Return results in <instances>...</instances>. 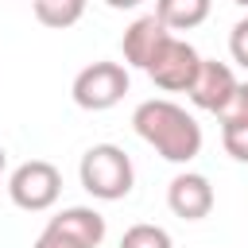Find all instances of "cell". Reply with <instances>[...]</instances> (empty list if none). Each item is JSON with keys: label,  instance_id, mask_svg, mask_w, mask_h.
<instances>
[{"label": "cell", "instance_id": "cell-1", "mask_svg": "<svg viewBox=\"0 0 248 248\" xmlns=\"http://www.w3.org/2000/svg\"><path fill=\"white\" fill-rule=\"evenodd\" d=\"M132 128L167 163H190V159L202 155V124L182 105H174L167 97H151V101L136 105Z\"/></svg>", "mask_w": 248, "mask_h": 248}, {"label": "cell", "instance_id": "cell-2", "mask_svg": "<svg viewBox=\"0 0 248 248\" xmlns=\"http://www.w3.org/2000/svg\"><path fill=\"white\" fill-rule=\"evenodd\" d=\"M78 178H81V190L97 202H120L132 194V182H136V167L128 159L124 147L116 143H93L81 163H78Z\"/></svg>", "mask_w": 248, "mask_h": 248}, {"label": "cell", "instance_id": "cell-3", "mask_svg": "<svg viewBox=\"0 0 248 248\" xmlns=\"http://www.w3.org/2000/svg\"><path fill=\"white\" fill-rule=\"evenodd\" d=\"M128 66L120 62H89L85 70H78L70 93H74V105L85 108V112H105L112 105L124 101L128 93Z\"/></svg>", "mask_w": 248, "mask_h": 248}, {"label": "cell", "instance_id": "cell-4", "mask_svg": "<svg viewBox=\"0 0 248 248\" xmlns=\"http://www.w3.org/2000/svg\"><path fill=\"white\" fill-rule=\"evenodd\" d=\"M58 194H62V174L46 159H27L8 174V198H12V205H19L27 213L50 209L58 202Z\"/></svg>", "mask_w": 248, "mask_h": 248}, {"label": "cell", "instance_id": "cell-5", "mask_svg": "<svg viewBox=\"0 0 248 248\" xmlns=\"http://www.w3.org/2000/svg\"><path fill=\"white\" fill-rule=\"evenodd\" d=\"M198 70H202V54H198L186 39L170 35V39L163 43V50L151 58V66H147L143 74H147L163 93H190Z\"/></svg>", "mask_w": 248, "mask_h": 248}, {"label": "cell", "instance_id": "cell-6", "mask_svg": "<svg viewBox=\"0 0 248 248\" xmlns=\"http://www.w3.org/2000/svg\"><path fill=\"white\" fill-rule=\"evenodd\" d=\"M167 205H170V213L182 217V221H202V217L213 213L217 194H213V186H209L205 174L182 170V174H174L170 186H167Z\"/></svg>", "mask_w": 248, "mask_h": 248}, {"label": "cell", "instance_id": "cell-7", "mask_svg": "<svg viewBox=\"0 0 248 248\" xmlns=\"http://www.w3.org/2000/svg\"><path fill=\"white\" fill-rule=\"evenodd\" d=\"M236 74L225 66V62H217V58H202V70H198V78H194V85H190V101L202 108V112H217L221 116V108L232 101V93H236Z\"/></svg>", "mask_w": 248, "mask_h": 248}, {"label": "cell", "instance_id": "cell-8", "mask_svg": "<svg viewBox=\"0 0 248 248\" xmlns=\"http://www.w3.org/2000/svg\"><path fill=\"white\" fill-rule=\"evenodd\" d=\"M174 31H167V23L151 12V16H140L124 27V39H120V50H124V62L136 66V70H147L151 58L163 50V43L170 39Z\"/></svg>", "mask_w": 248, "mask_h": 248}, {"label": "cell", "instance_id": "cell-9", "mask_svg": "<svg viewBox=\"0 0 248 248\" xmlns=\"http://www.w3.org/2000/svg\"><path fill=\"white\" fill-rule=\"evenodd\" d=\"M46 229H58V232H66L70 240H78V244H85V248H97L101 240H105V217L97 213V209H89V205H70V209H58L50 221H46Z\"/></svg>", "mask_w": 248, "mask_h": 248}, {"label": "cell", "instance_id": "cell-10", "mask_svg": "<svg viewBox=\"0 0 248 248\" xmlns=\"http://www.w3.org/2000/svg\"><path fill=\"white\" fill-rule=\"evenodd\" d=\"M213 0H155V16L167 23V31H194L209 19Z\"/></svg>", "mask_w": 248, "mask_h": 248}, {"label": "cell", "instance_id": "cell-11", "mask_svg": "<svg viewBox=\"0 0 248 248\" xmlns=\"http://www.w3.org/2000/svg\"><path fill=\"white\" fill-rule=\"evenodd\" d=\"M35 19L50 31H66L85 16V0H31Z\"/></svg>", "mask_w": 248, "mask_h": 248}, {"label": "cell", "instance_id": "cell-12", "mask_svg": "<svg viewBox=\"0 0 248 248\" xmlns=\"http://www.w3.org/2000/svg\"><path fill=\"white\" fill-rule=\"evenodd\" d=\"M120 248H174V240H170V232H167L163 225H147V221H140V225L124 229Z\"/></svg>", "mask_w": 248, "mask_h": 248}, {"label": "cell", "instance_id": "cell-13", "mask_svg": "<svg viewBox=\"0 0 248 248\" xmlns=\"http://www.w3.org/2000/svg\"><path fill=\"white\" fill-rule=\"evenodd\" d=\"M221 143L236 163H248V120L236 124H221Z\"/></svg>", "mask_w": 248, "mask_h": 248}, {"label": "cell", "instance_id": "cell-14", "mask_svg": "<svg viewBox=\"0 0 248 248\" xmlns=\"http://www.w3.org/2000/svg\"><path fill=\"white\" fill-rule=\"evenodd\" d=\"M229 54H232L236 66L248 70V16L232 23V31H229Z\"/></svg>", "mask_w": 248, "mask_h": 248}, {"label": "cell", "instance_id": "cell-15", "mask_svg": "<svg viewBox=\"0 0 248 248\" xmlns=\"http://www.w3.org/2000/svg\"><path fill=\"white\" fill-rule=\"evenodd\" d=\"M236 120H248V81H240L232 101L221 108V124H236Z\"/></svg>", "mask_w": 248, "mask_h": 248}, {"label": "cell", "instance_id": "cell-16", "mask_svg": "<svg viewBox=\"0 0 248 248\" xmlns=\"http://www.w3.org/2000/svg\"><path fill=\"white\" fill-rule=\"evenodd\" d=\"M35 248H85V244L70 240V236H66V232H58V229H43V232H39V240H35Z\"/></svg>", "mask_w": 248, "mask_h": 248}, {"label": "cell", "instance_id": "cell-17", "mask_svg": "<svg viewBox=\"0 0 248 248\" xmlns=\"http://www.w3.org/2000/svg\"><path fill=\"white\" fill-rule=\"evenodd\" d=\"M108 8H116V12H124V8H140L143 0H105Z\"/></svg>", "mask_w": 248, "mask_h": 248}, {"label": "cell", "instance_id": "cell-18", "mask_svg": "<svg viewBox=\"0 0 248 248\" xmlns=\"http://www.w3.org/2000/svg\"><path fill=\"white\" fill-rule=\"evenodd\" d=\"M4 159H8V155H4V147H0V174H4Z\"/></svg>", "mask_w": 248, "mask_h": 248}, {"label": "cell", "instance_id": "cell-19", "mask_svg": "<svg viewBox=\"0 0 248 248\" xmlns=\"http://www.w3.org/2000/svg\"><path fill=\"white\" fill-rule=\"evenodd\" d=\"M232 4H240V8H248V0H232Z\"/></svg>", "mask_w": 248, "mask_h": 248}]
</instances>
